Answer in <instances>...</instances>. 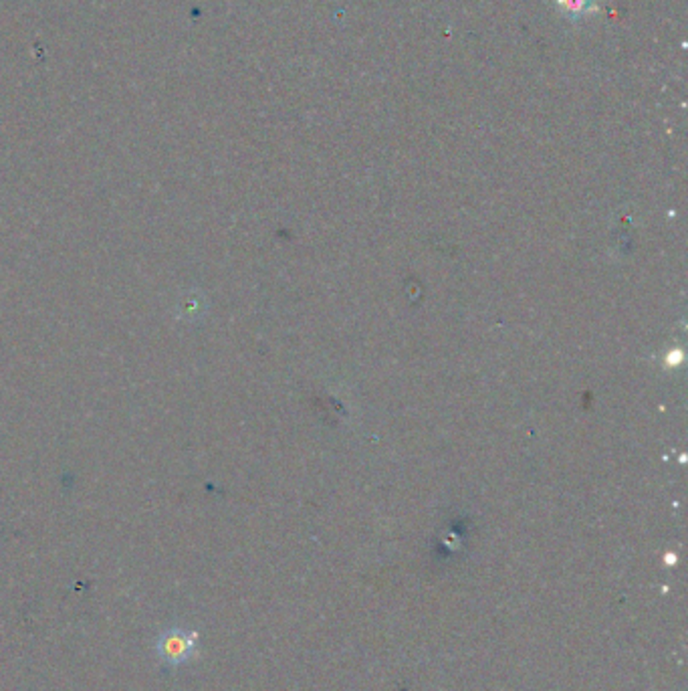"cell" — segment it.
I'll list each match as a JSON object with an SVG mask.
<instances>
[{
    "mask_svg": "<svg viewBox=\"0 0 688 691\" xmlns=\"http://www.w3.org/2000/svg\"><path fill=\"white\" fill-rule=\"evenodd\" d=\"M569 12H581L586 9V0H559Z\"/></svg>",
    "mask_w": 688,
    "mask_h": 691,
    "instance_id": "7a4b0ae2",
    "label": "cell"
},
{
    "mask_svg": "<svg viewBox=\"0 0 688 691\" xmlns=\"http://www.w3.org/2000/svg\"><path fill=\"white\" fill-rule=\"evenodd\" d=\"M198 635L186 629H168L155 641L158 657L166 665H182L194 657Z\"/></svg>",
    "mask_w": 688,
    "mask_h": 691,
    "instance_id": "6da1fadb",
    "label": "cell"
}]
</instances>
